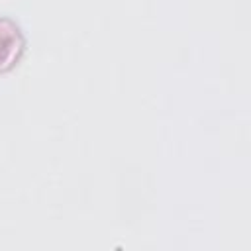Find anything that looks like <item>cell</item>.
<instances>
[{"instance_id":"cell-1","label":"cell","mask_w":251,"mask_h":251,"mask_svg":"<svg viewBox=\"0 0 251 251\" xmlns=\"http://www.w3.org/2000/svg\"><path fill=\"white\" fill-rule=\"evenodd\" d=\"M24 35L10 18H0V71H8L24 51Z\"/></svg>"}]
</instances>
